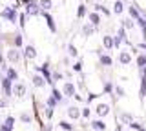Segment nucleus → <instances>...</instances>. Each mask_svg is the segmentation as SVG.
<instances>
[{"instance_id":"obj_31","label":"nucleus","mask_w":146,"mask_h":131,"mask_svg":"<svg viewBox=\"0 0 146 131\" xmlns=\"http://www.w3.org/2000/svg\"><path fill=\"white\" fill-rule=\"evenodd\" d=\"M135 64L139 69H143V67H146V55L144 53H139V55L135 57Z\"/></svg>"},{"instance_id":"obj_28","label":"nucleus","mask_w":146,"mask_h":131,"mask_svg":"<svg viewBox=\"0 0 146 131\" xmlns=\"http://www.w3.org/2000/svg\"><path fill=\"white\" fill-rule=\"evenodd\" d=\"M113 88H115V84H113L111 80H104V84H102V95H113Z\"/></svg>"},{"instance_id":"obj_27","label":"nucleus","mask_w":146,"mask_h":131,"mask_svg":"<svg viewBox=\"0 0 146 131\" xmlns=\"http://www.w3.org/2000/svg\"><path fill=\"white\" fill-rule=\"evenodd\" d=\"M88 16V6L86 4H79V7H77V18L82 20Z\"/></svg>"},{"instance_id":"obj_47","label":"nucleus","mask_w":146,"mask_h":131,"mask_svg":"<svg viewBox=\"0 0 146 131\" xmlns=\"http://www.w3.org/2000/svg\"><path fill=\"white\" fill-rule=\"evenodd\" d=\"M0 131H13L11 128H7L6 124H0Z\"/></svg>"},{"instance_id":"obj_5","label":"nucleus","mask_w":146,"mask_h":131,"mask_svg":"<svg viewBox=\"0 0 146 131\" xmlns=\"http://www.w3.org/2000/svg\"><path fill=\"white\" fill-rule=\"evenodd\" d=\"M93 111H95V115H97V118H106V117L111 113V107H110V104L108 102H97L95 104V107H93Z\"/></svg>"},{"instance_id":"obj_49","label":"nucleus","mask_w":146,"mask_h":131,"mask_svg":"<svg viewBox=\"0 0 146 131\" xmlns=\"http://www.w3.org/2000/svg\"><path fill=\"white\" fill-rule=\"evenodd\" d=\"M139 73H141V75H146V67H143V69H139Z\"/></svg>"},{"instance_id":"obj_13","label":"nucleus","mask_w":146,"mask_h":131,"mask_svg":"<svg viewBox=\"0 0 146 131\" xmlns=\"http://www.w3.org/2000/svg\"><path fill=\"white\" fill-rule=\"evenodd\" d=\"M66 115H68L70 120H80V107L79 106H68Z\"/></svg>"},{"instance_id":"obj_19","label":"nucleus","mask_w":146,"mask_h":131,"mask_svg":"<svg viewBox=\"0 0 146 131\" xmlns=\"http://www.w3.org/2000/svg\"><path fill=\"white\" fill-rule=\"evenodd\" d=\"M124 0H115L111 6V15H122L124 13Z\"/></svg>"},{"instance_id":"obj_14","label":"nucleus","mask_w":146,"mask_h":131,"mask_svg":"<svg viewBox=\"0 0 146 131\" xmlns=\"http://www.w3.org/2000/svg\"><path fill=\"white\" fill-rule=\"evenodd\" d=\"M95 33H97V28H93V26H91L90 22H86V24L80 28V35H82L84 38H90V37H93Z\"/></svg>"},{"instance_id":"obj_9","label":"nucleus","mask_w":146,"mask_h":131,"mask_svg":"<svg viewBox=\"0 0 146 131\" xmlns=\"http://www.w3.org/2000/svg\"><path fill=\"white\" fill-rule=\"evenodd\" d=\"M22 57H24L26 60H35V58L38 57V51H36V47L33 44H26V46L22 47Z\"/></svg>"},{"instance_id":"obj_43","label":"nucleus","mask_w":146,"mask_h":131,"mask_svg":"<svg viewBox=\"0 0 146 131\" xmlns=\"http://www.w3.org/2000/svg\"><path fill=\"white\" fill-rule=\"evenodd\" d=\"M130 128H131V129H135V131H146V129L143 128V124H139V122H135V120L130 124Z\"/></svg>"},{"instance_id":"obj_41","label":"nucleus","mask_w":146,"mask_h":131,"mask_svg":"<svg viewBox=\"0 0 146 131\" xmlns=\"http://www.w3.org/2000/svg\"><path fill=\"white\" fill-rule=\"evenodd\" d=\"M75 86H77V89H84V88H86V76H84V75H80V78L77 80V84H75Z\"/></svg>"},{"instance_id":"obj_38","label":"nucleus","mask_w":146,"mask_h":131,"mask_svg":"<svg viewBox=\"0 0 146 131\" xmlns=\"http://www.w3.org/2000/svg\"><path fill=\"white\" fill-rule=\"evenodd\" d=\"M7 69V62H6V57H4V51L0 49V73H6Z\"/></svg>"},{"instance_id":"obj_4","label":"nucleus","mask_w":146,"mask_h":131,"mask_svg":"<svg viewBox=\"0 0 146 131\" xmlns=\"http://www.w3.org/2000/svg\"><path fill=\"white\" fill-rule=\"evenodd\" d=\"M0 89H2L4 98L13 97V82H11V80H9L4 73H0Z\"/></svg>"},{"instance_id":"obj_26","label":"nucleus","mask_w":146,"mask_h":131,"mask_svg":"<svg viewBox=\"0 0 146 131\" xmlns=\"http://www.w3.org/2000/svg\"><path fill=\"white\" fill-rule=\"evenodd\" d=\"M121 28H124L126 31H131V29L135 28V20H131L130 16H126V18L121 20Z\"/></svg>"},{"instance_id":"obj_36","label":"nucleus","mask_w":146,"mask_h":131,"mask_svg":"<svg viewBox=\"0 0 146 131\" xmlns=\"http://www.w3.org/2000/svg\"><path fill=\"white\" fill-rule=\"evenodd\" d=\"M90 117H91V107L90 106L80 107V120H90Z\"/></svg>"},{"instance_id":"obj_30","label":"nucleus","mask_w":146,"mask_h":131,"mask_svg":"<svg viewBox=\"0 0 146 131\" xmlns=\"http://www.w3.org/2000/svg\"><path fill=\"white\" fill-rule=\"evenodd\" d=\"M93 11H95V13H99V15L102 13L104 16H110V15H111V11H110L108 7H104L102 4H95V6H93Z\"/></svg>"},{"instance_id":"obj_2","label":"nucleus","mask_w":146,"mask_h":131,"mask_svg":"<svg viewBox=\"0 0 146 131\" xmlns=\"http://www.w3.org/2000/svg\"><path fill=\"white\" fill-rule=\"evenodd\" d=\"M4 57H6V62L9 66H17L18 62L22 60V51L20 49H17V47H7L6 51H4Z\"/></svg>"},{"instance_id":"obj_17","label":"nucleus","mask_w":146,"mask_h":131,"mask_svg":"<svg viewBox=\"0 0 146 131\" xmlns=\"http://www.w3.org/2000/svg\"><path fill=\"white\" fill-rule=\"evenodd\" d=\"M90 128L93 129V131H106V122H104L102 118H95V120H91L90 122Z\"/></svg>"},{"instance_id":"obj_8","label":"nucleus","mask_w":146,"mask_h":131,"mask_svg":"<svg viewBox=\"0 0 146 131\" xmlns=\"http://www.w3.org/2000/svg\"><path fill=\"white\" fill-rule=\"evenodd\" d=\"M117 62H119L121 66H130L131 62H133V55H131L130 49H122V51H119Z\"/></svg>"},{"instance_id":"obj_15","label":"nucleus","mask_w":146,"mask_h":131,"mask_svg":"<svg viewBox=\"0 0 146 131\" xmlns=\"http://www.w3.org/2000/svg\"><path fill=\"white\" fill-rule=\"evenodd\" d=\"M88 22L93 28H99L100 24H102V16L99 15V13H95V11H88Z\"/></svg>"},{"instance_id":"obj_18","label":"nucleus","mask_w":146,"mask_h":131,"mask_svg":"<svg viewBox=\"0 0 146 131\" xmlns=\"http://www.w3.org/2000/svg\"><path fill=\"white\" fill-rule=\"evenodd\" d=\"M126 9H128V16H130L131 20H137L141 16V7L137 6V4H131V6H128Z\"/></svg>"},{"instance_id":"obj_35","label":"nucleus","mask_w":146,"mask_h":131,"mask_svg":"<svg viewBox=\"0 0 146 131\" xmlns=\"http://www.w3.org/2000/svg\"><path fill=\"white\" fill-rule=\"evenodd\" d=\"M71 69H73V73H82V69H84V60H82V58H77V62L71 66Z\"/></svg>"},{"instance_id":"obj_10","label":"nucleus","mask_w":146,"mask_h":131,"mask_svg":"<svg viewBox=\"0 0 146 131\" xmlns=\"http://www.w3.org/2000/svg\"><path fill=\"white\" fill-rule=\"evenodd\" d=\"M40 16L44 18L46 26H48V29L51 31V33H57V24H55V18L49 15V11H40Z\"/></svg>"},{"instance_id":"obj_6","label":"nucleus","mask_w":146,"mask_h":131,"mask_svg":"<svg viewBox=\"0 0 146 131\" xmlns=\"http://www.w3.org/2000/svg\"><path fill=\"white\" fill-rule=\"evenodd\" d=\"M93 53L99 57V66H102V67H110V66L113 64V57L110 55V53H102V47L95 49Z\"/></svg>"},{"instance_id":"obj_25","label":"nucleus","mask_w":146,"mask_h":131,"mask_svg":"<svg viewBox=\"0 0 146 131\" xmlns=\"http://www.w3.org/2000/svg\"><path fill=\"white\" fill-rule=\"evenodd\" d=\"M102 47L106 51H111L113 49V37L111 35H102Z\"/></svg>"},{"instance_id":"obj_33","label":"nucleus","mask_w":146,"mask_h":131,"mask_svg":"<svg viewBox=\"0 0 146 131\" xmlns=\"http://www.w3.org/2000/svg\"><path fill=\"white\" fill-rule=\"evenodd\" d=\"M64 80V73L62 71H51V82L57 86V82H62Z\"/></svg>"},{"instance_id":"obj_16","label":"nucleus","mask_w":146,"mask_h":131,"mask_svg":"<svg viewBox=\"0 0 146 131\" xmlns=\"http://www.w3.org/2000/svg\"><path fill=\"white\" fill-rule=\"evenodd\" d=\"M26 93H27V88H26L24 82H20V80H18V82L13 84V95H15V97H24Z\"/></svg>"},{"instance_id":"obj_22","label":"nucleus","mask_w":146,"mask_h":131,"mask_svg":"<svg viewBox=\"0 0 146 131\" xmlns=\"http://www.w3.org/2000/svg\"><path fill=\"white\" fill-rule=\"evenodd\" d=\"M139 98L141 102L146 98V75H141V84H139Z\"/></svg>"},{"instance_id":"obj_1","label":"nucleus","mask_w":146,"mask_h":131,"mask_svg":"<svg viewBox=\"0 0 146 131\" xmlns=\"http://www.w3.org/2000/svg\"><path fill=\"white\" fill-rule=\"evenodd\" d=\"M0 42L4 44H9V47H17V49H22L24 47V35L22 33H4L0 35Z\"/></svg>"},{"instance_id":"obj_7","label":"nucleus","mask_w":146,"mask_h":131,"mask_svg":"<svg viewBox=\"0 0 146 131\" xmlns=\"http://www.w3.org/2000/svg\"><path fill=\"white\" fill-rule=\"evenodd\" d=\"M60 91L64 95V98H73L77 95V86H75V82H71V80H64Z\"/></svg>"},{"instance_id":"obj_21","label":"nucleus","mask_w":146,"mask_h":131,"mask_svg":"<svg viewBox=\"0 0 146 131\" xmlns=\"http://www.w3.org/2000/svg\"><path fill=\"white\" fill-rule=\"evenodd\" d=\"M119 120H121V124H128V126H130L135 118H133V115L128 113V111H119Z\"/></svg>"},{"instance_id":"obj_44","label":"nucleus","mask_w":146,"mask_h":131,"mask_svg":"<svg viewBox=\"0 0 146 131\" xmlns=\"http://www.w3.org/2000/svg\"><path fill=\"white\" fill-rule=\"evenodd\" d=\"M62 64H64V66H70V67H71V58H70V57H64V58H62Z\"/></svg>"},{"instance_id":"obj_48","label":"nucleus","mask_w":146,"mask_h":131,"mask_svg":"<svg viewBox=\"0 0 146 131\" xmlns=\"http://www.w3.org/2000/svg\"><path fill=\"white\" fill-rule=\"evenodd\" d=\"M115 131H122V126H121V124H117V126H115Z\"/></svg>"},{"instance_id":"obj_46","label":"nucleus","mask_w":146,"mask_h":131,"mask_svg":"<svg viewBox=\"0 0 146 131\" xmlns=\"http://www.w3.org/2000/svg\"><path fill=\"white\" fill-rule=\"evenodd\" d=\"M137 49H143V51L146 53V42H141V44H137Z\"/></svg>"},{"instance_id":"obj_39","label":"nucleus","mask_w":146,"mask_h":131,"mask_svg":"<svg viewBox=\"0 0 146 131\" xmlns=\"http://www.w3.org/2000/svg\"><path fill=\"white\" fill-rule=\"evenodd\" d=\"M44 104H46V106H48V107H51V109H55V107L58 106V104H57V100H55V98L51 97V95H49V97L46 98V102H44Z\"/></svg>"},{"instance_id":"obj_12","label":"nucleus","mask_w":146,"mask_h":131,"mask_svg":"<svg viewBox=\"0 0 146 131\" xmlns=\"http://www.w3.org/2000/svg\"><path fill=\"white\" fill-rule=\"evenodd\" d=\"M31 84H33L36 89H44L46 86H48V82L44 80V76L40 73H33V75H31Z\"/></svg>"},{"instance_id":"obj_40","label":"nucleus","mask_w":146,"mask_h":131,"mask_svg":"<svg viewBox=\"0 0 146 131\" xmlns=\"http://www.w3.org/2000/svg\"><path fill=\"white\" fill-rule=\"evenodd\" d=\"M26 20H27V15H26L24 11H22L20 15H18V24H20V28H22V29L26 28Z\"/></svg>"},{"instance_id":"obj_45","label":"nucleus","mask_w":146,"mask_h":131,"mask_svg":"<svg viewBox=\"0 0 146 131\" xmlns=\"http://www.w3.org/2000/svg\"><path fill=\"white\" fill-rule=\"evenodd\" d=\"M2 107H7V98H0V109Z\"/></svg>"},{"instance_id":"obj_32","label":"nucleus","mask_w":146,"mask_h":131,"mask_svg":"<svg viewBox=\"0 0 146 131\" xmlns=\"http://www.w3.org/2000/svg\"><path fill=\"white\" fill-rule=\"evenodd\" d=\"M18 120H20L22 124H31V122H33V115H31V113H27V111H24V113H20Z\"/></svg>"},{"instance_id":"obj_29","label":"nucleus","mask_w":146,"mask_h":131,"mask_svg":"<svg viewBox=\"0 0 146 131\" xmlns=\"http://www.w3.org/2000/svg\"><path fill=\"white\" fill-rule=\"evenodd\" d=\"M113 97H115V98H124L126 97V89L122 88V86L115 84V88H113Z\"/></svg>"},{"instance_id":"obj_42","label":"nucleus","mask_w":146,"mask_h":131,"mask_svg":"<svg viewBox=\"0 0 146 131\" xmlns=\"http://www.w3.org/2000/svg\"><path fill=\"white\" fill-rule=\"evenodd\" d=\"M4 124H6L7 128H11V129H13V128H15V117H11V115H9L7 118L4 120Z\"/></svg>"},{"instance_id":"obj_23","label":"nucleus","mask_w":146,"mask_h":131,"mask_svg":"<svg viewBox=\"0 0 146 131\" xmlns=\"http://www.w3.org/2000/svg\"><path fill=\"white\" fill-rule=\"evenodd\" d=\"M66 53H68V57H70V58H79V49H77V46L73 42H70L66 46Z\"/></svg>"},{"instance_id":"obj_20","label":"nucleus","mask_w":146,"mask_h":131,"mask_svg":"<svg viewBox=\"0 0 146 131\" xmlns=\"http://www.w3.org/2000/svg\"><path fill=\"white\" fill-rule=\"evenodd\" d=\"M4 75H6L13 84L18 82V71L15 69V66H7V69H6V73H4Z\"/></svg>"},{"instance_id":"obj_11","label":"nucleus","mask_w":146,"mask_h":131,"mask_svg":"<svg viewBox=\"0 0 146 131\" xmlns=\"http://www.w3.org/2000/svg\"><path fill=\"white\" fill-rule=\"evenodd\" d=\"M40 7H38V0L36 2H31V4H27V6L24 7V13L27 16H40Z\"/></svg>"},{"instance_id":"obj_24","label":"nucleus","mask_w":146,"mask_h":131,"mask_svg":"<svg viewBox=\"0 0 146 131\" xmlns=\"http://www.w3.org/2000/svg\"><path fill=\"white\" fill-rule=\"evenodd\" d=\"M51 97L57 100V104H62L64 100H66V98H64V95H62V91L57 88V86H53V88H51Z\"/></svg>"},{"instance_id":"obj_3","label":"nucleus","mask_w":146,"mask_h":131,"mask_svg":"<svg viewBox=\"0 0 146 131\" xmlns=\"http://www.w3.org/2000/svg\"><path fill=\"white\" fill-rule=\"evenodd\" d=\"M0 18L7 20L9 24L15 26L17 22H18V11H17V9H13L11 6H7V7H4V9L0 11Z\"/></svg>"},{"instance_id":"obj_34","label":"nucleus","mask_w":146,"mask_h":131,"mask_svg":"<svg viewBox=\"0 0 146 131\" xmlns=\"http://www.w3.org/2000/svg\"><path fill=\"white\" fill-rule=\"evenodd\" d=\"M38 7L42 11H49L53 7V0H38Z\"/></svg>"},{"instance_id":"obj_37","label":"nucleus","mask_w":146,"mask_h":131,"mask_svg":"<svg viewBox=\"0 0 146 131\" xmlns=\"http://www.w3.org/2000/svg\"><path fill=\"white\" fill-rule=\"evenodd\" d=\"M58 128L64 129V131H75L73 124H71V122H68V120H58Z\"/></svg>"}]
</instances>
